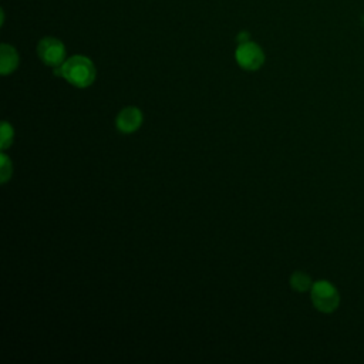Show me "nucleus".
Segmentation results:
<instances>
[{
    "mask_svg": "<svg viewBox=\"0 0 364 364\" xmlns=\"http://www.w3.org/2000/svg\"><path fill=\"white\" fill-rule=\"evenodd\" d=\"M310 296L314 307L321 313H333L340 303L338 290L327 280H318L313 283Z\"/></svg>",
    "mask_w": 364,
    "mask_h": 364,
    "instance_id": "f03ea898",
    "label": "nucleus"
},
{
    "mask_svg": "<svg viewBox=\"0 0 364 364\" xmlns=\"http://www.w3.org/2000/svg\"><path fill=\"white\" fill-rule=\"evenodd\" d=\"M290 286L296 291H307L311 289L313 283H311L310 276L306 274L304 272H294L290 276Z\"/></svg>",
    "mask_w": 364,
    "mask_h": 364,
    "instance_id": "0eeeda50",
    "label": "nucleus"
},
{
    "mask_svg": "<svg viewBox=\"0 0 364 364\" xmlns=\"http://www.w3.org/2000/svg\"><path fill=\"white\" fill-rule=\"evenodd\" d=\"M13 138H14V129H13V127H11L7 121H3V122H1V136H0L1 151L9 149V146L13 144Z\"/></svg>",
    "mask_w": 364,
    "mask_h": 364,
    "instance_id": "1a4fd4ad",
    "label": "nucleus"
},
{
    "mask_svg": "<svg viewBox=\"0 0 364 364\" xmlns=\"http://www.w3.org/2000/svg\"><path fill=\"white\" fill-rule=\"evenodd\" d=\"M37 54L40 60L48 67H60L65 61V47L54 37H44L37 44Z\"/></svg>",
    "mask_w": 364,
    "mask_h": 364,
    "instance_id": "20e7f679",
    "label": "nucleus"
},
{
    "mask_svg": "<svg viewBox=\"0 0 364 364\" xmlns=\"http://www.w3.org/2000/svg\"><path fill=\"white\" fill-rule=\"evenodd\" d=\"M18 65V54L10 44H1L0 47V73L1 75L11 74Z\"/></svg>",
    "mask_w": 364,
    "mask_h": 364,
    "instance_id": "423d86ee",
    "label": "nucleus"
},
{
    "mask_svg": "<svg viewBox=\"0 0 364 364\" xmlns=\"http://www.w3.org/2000/svg\"><path fill=\"white\" fill-rule=\"evenodd\" d=\"M54 74L67 80L77 88L90 87L97 75L94 63L85 55H73L60 67L54 68Z\"/></svg>",
    "mask_w": 364,
    "mask_h": 364,
    "instance_id": "f257e3e1",
    "label": "nucleus"
},
{
    "mask_svg": "<svg viewBox=\"0 0 364 364\" xmlns=\"http://www.w3.org/2000/svg\"><path fill=\"white\" fill-rule=\"evenodd\" d=\"M142 111L136 107H125L122 108L117 118H115V127L122 134H132L142 125Z\"/></svg>",
    "mask_w": 364,
    "mask_h": 364,
    "instance_id": "39448f33",
    "label": "nucleus"
},
{
    "mask_svg": "<svg viewBox=\"0 0 364 364\" xmlns=\"http://www.w3.org/2000/svg\"><path fill=\"white\" fill-rule=\"evenodd\" d=\"M11 175H13L11 159L4 152H1L0 154V179H1V183H7V181L11 178Z\"/></svg>",
    "mask_w": 364,
    "mask_h": 364,
    "instance_id": "6e6552de",
    "label": "nucleus"
},
{
    "mask_svg": "<svg viewBox=\"0 0 364 364\" xmlns=\"http://www.w3.org/2000/svg\"><path fill=\"white\" fill-rule=\"evenodd\" d=\"M235 58H236V63L243 70L256 71L264 63V53L256 43L247 40V41L239 43L235 51Z\"/></svg>",
    "mask_w": 364,
    "mask_h": 364,
    "instance_id": "7ed1b4c3",
    "label": "nucleus"
}]
</instances>
